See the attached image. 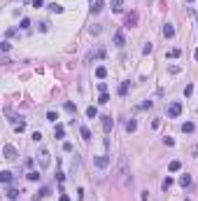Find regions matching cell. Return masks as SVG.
I'll return each instance as SVG.
<instances>
[{"instance_id":"1","label":"cell","mask_w":198,"mask_h":201,"mask_svg":"<svg viewBox=\"0 0 198 201\" xmlns=\"http://www.w3.org/2000/svg\"><path fill=\"white\" fill-rule=\"evenodd\" d=\"M114 180H124L126 185H130L133 182V178H130V171H128V164H126V157H121L119 159V166H117V171H114Z\"/></svg>"},{"instance_id":"2","label":"cell","mask_w":198,"mask_h":201,"mask_svg":"<svg viewBox=\"0 0 198 201\" xmlns=\"http://www.w3.org/2000/svg\"><path fill=\"white\" fill-rule=\"evenodd\" d=\"M37 164H40V169H49V164H52V154H49L47 148L37 150Z\"/></svg>"},{"instance_id":"3","label":"cell","mask_w":198,"mask_h":201,"mask_svg":"<svg viewBox=\"0 0 198 201\" xmlns=\"http://www.w3.org/2000/svg\"><path fill=\"white\" fill-rule=\"evenodd\" d=\"M166 115L170 117V119L179 117V115H182V103H179V101H172V103H168V105H166Z\"/></svg>"},{"instance_id":"4","label":"cell","mask_w":198,"mask_h":201,"mask_svg":"<svg viewBox=\"0 0 198 201\" xmlns=\"http://www.w3.org/2000/svg\"><path fill=\"white\" fill-rule=\"evenodd\" d=\"M2 157H5L7 161H14V159L19 157V152H16V148H14V145H10V143H7L5 148H2Z\"/></svg>"},{"instance_id":"5","label":"cell","mask_w":198,"mask_h":201,"mask_svg":"<svg viewBox=\"0 0 198 201\" xmlns=\"http://www.w3.org/2000/svg\"><path fill=\"white\" fill-rule=\"evenodd\" d=\"M109 161H112V159H109L107 154H100V157H96V159H93V164L98 166V169H107Z\"/></svg>"},{"instance_id":"6","label":"cell","mask_w":198,"mask_h":201,"mask_svg":"<svg viewBox=\"0 0 198 201\" xmlns=\"http://www.w3.org/2000/svg\"><path fill=\"white\" fill-rule=\"evenodd\" d=\"M112 129H114V119H112L109 115H105V117H103V131H105V133H109Z\"/></svg>"},{"instance_id":"7","label":"cell","mask_w":198,"mask_h":201,"mask_svg":"<svg viewBox=\"0 0 198 201\" xmlns=\"http://www.w3.org/2000/svg\"><path fill=\"white\" fill-rule=\"evenodd\" d=\"M124 24H126V28H133V26L138 24V14H135V12H130V14H126Z\"/></svg>"},{"instance_id":"8","label":"cell","mask_w":198,"mask_h":201,"mask_svg":"<svg viewBox=\"0 0 198 201\" xmlns=\"http://www.w3.org/2000/svg\"><path fill=\"white\" fill-rule=\"evenodd\" d=\"M114 45H117V47H124V45H126V35H124V31H117V33H114Z\"/></svg>"},{"instance_id":"9","label":"cell","mask_w":198,"mask_h":201,"mask_svg":"<svg viewBox=\"0 0 198 201\" xmlns=\"http://www.w3.org/2000/svg\"><path fill=\"white\" fill-rule=\"evenodd\" d=\"M163 35H166L168 40H170V37H175V28H172V24H166V26H163Z\"/></svg>"},{"instance_id":"10","label":"cell","mask_w":198,"mask_h":201,"mask_svg":"<svg viewBox=\"0 0 198 201\" xmlns=\"http://www.w3.org/2000/svg\"><path fill=\"white\" fill-rule=\"evenodd\" d=\"M179 169H182V164H179L177 159H172L170 164H168V171H170V173H177V171H179Z\"/></svg>"},{"instance_id":"11","label":"cell","mask_w":198,"mask_h":201,"mask_svg":"<svg viewBox=\"0 0 198 201\" xmlns=\"http://www.w3.org/2000/svg\"><path fill=\"white\" fill-rule=\"evenodd\" d=\"M5 194H7V199H12V201H14V199H19V190H14V187H7V190H5Z\"/></svg>"},{"instance_id":"12","label":"cell","mask_w":198,"mask_h":201,"mask_svg":"<svg viewBox=\"0 0 198 201\" xmlns=\"http://www.w3.org/2000/svg\"><path fill=\"white\" fill-rule=\"evenodd\" d=\"M103 7H105L103 0H96L93 5H91V12H93V14H98V12H103Z\"/></svg>"},{"instance_id":"13","label":"cell","mask_w":198,"mask_h":201,"mask_svg":"<svg viewBox=\"0 0 198 201\" xmlns=\"http://www.w3.org/2000/svg\"><path fill=\"white\" fill-rule=\"evenodd\" d=\"M96 77L105 79V77H107V68H105V66H98V68H96Z\"/></svg>"},{"instance_id":"14","label":"cell","mask_w":198,"mask_h":201,"mask_svg":"<svg viewBox=\"0 0 198 201\" xmlns=\"http://www.w3.org/2000/svg\"><path fill=\"white\" fill-rule=\"evenodd\" d=\"M54 136H56V138H65V126H63V124H56V129H54Z\"/></svg>"},{"instance_id":"15","label":"cell","mask_w":198,"mask_h":201,"mask_svg":"<svg viewBox=\"0 0 198 201\" xmlns=\"http://www.w3.org/2000/svg\"><path fill=\"white\" fill-rule=\"evenodd\" d=\"M86 117H89V119L98 117V108H96V105H89V108H86Z\"/></svg>"},{"instance_id":"16","label":"cell","mask_w":198,"mask_h":201,"mask_svg":"<svg viewBox=\"0 0 198 201\" xmlns=\"http://www.w3.org/2000/svg\"><path fill=\"white\" fill-rule=\"evenodd\" d=\"M193 129H196V124H193V122H184L182 124V131L184 133H193Z\"/></svg>"},{"instance_id":"17","label":"cell","mask_w":198,"mask_h":201,"mask_svg":"<svg viewBox=\"0 0 198 201\" xmlns=\"http://www.w3.org/2000/svg\"><path fill=\"white\" fill-rule=\"evenodd\" d=\"M179 185H182L184 190H187V187L191 185V175H189V173H187V175H182V178H179Z\"/></svg>"},{"instance_id":"18","label":"cell","mask_w":198,"mask_h":201,"mask_svg":"<svg viewBox=\"0 0 198 201\" xmlns=\"http://www.w3.org/2000/svg\"><path fill=\"white\" fill-rule=\"evenodd\" d=\"M0 180H2L5 185H10V182H12V173H10V171H2V173H0Z\"/></svg>"},{"instance_id":"19","label":"cell","mask_w":198,"mask_h":201,"mask_svg":"<svg viewBox=\"0 0 198 201\" xmlns=\"http://www.w3.org/2000/svg\"><path fill=\"white\" fill-rule=\"evenodd\" d=\"M135 129H138V122H135V119H128V122H126V131H128V133H133Z\"/></svg>"},{"instance_id":"20","label":"cell","mask_w":198,"mask_h":201,"mask_svg":"<svg viewBox=\"0 0 198 201\" xmlns=\"http://www.w3.org/2000/svg\"><path fill=\"white\" fill-rule=\"evenodd\" d=\"M172 182H175V180H172V178H170V175H168V178H163V182H161V187H163V190H166V192H168V190H170V187H172Z\"/></svg>"},{"instance_id":"21","label":"cell","mask_w":198,"mask_h":201,"mask_svg":"<svg viewBox=\"0 0 198 201\" xmlns=\"http://www.w3.org/2000/svg\"><path fill=\"white\" fill-rule=\"evenodd\" d=\"M79 133H82L84 140H91V131H89V126H79Z\"/></svg>"},{"instance_id":"22","label":"cell","mask_w":198,"mask_h":201,"mask_svg":"<svg viewBox=\"0 0 198 201\" xmlns=\"http://www.w3.org/2000/svg\"><path fill=\"white\" fill-rule=\"evenodd\" d=\"M49 192H52V190H49V187H42V190H40V192H37V194H35V201H40V199H44V196H47V194H49Z\"/></svg>"},{"instance_id":"23","label":"cell","mask_w":198,"mask_h":201,"mask_svg":"<svg viewBox=\"0 0 198 201\" xmlns=\"http://www.w3.org/2000/svg\"><path fill=\"white\" fill-rule=\"evenodd\" d=\"M26 178L31 180V182H37V180H40V173H37V171H28V173H26Z\"/></svg>"},{"instance_id":"24","label":"cell","mask_w":198,"mask_h":201,"mask_svg":"<svg viewBox=\"0 0 198 201\" xmlns=\"http://www.w3.org/2000/svg\"><path fill=\"white\" fill-rule=\"evenodd\" d=\"M128 87H130V82H121V84H119V96L128 94Z\"/></svg>"},{"instance_id":"25","label":"cell","mask_w":198,"mask_h":201,"mask_svg":"<svg viewBox=\"0 0 198 201\" xmlns=\"http://www.w3.org/2000/svg\"><path fill=\"white\" fill-rule=\"evenodd\" d=\"M49 10H52L54 14H61V12H63V5H58V2H52V5H49Z\"/></svg>"},{"instance_id":"26","label":"cell","mask_w":198,"mask_h":201,"mask_svg":"<svg viewBox=\"0 0 198 201\" xmlns=\"http://www.w3.org/2000/svg\"><path fill=\"white\" fill-rule=\"evenodd\" d=\"M121 5H124V0H112V10L114 12H121Z\"/></svg>"},{"instance_id":"27","label":"cell","mask_w":198,"mask_h":201,"mask_svg":"<svg viewBox=\"0 0 198 201\" xmlns=\"http://www.w3.org/2000/svg\"><path fill=\"white\" fill-rule=\"evenodd\" d=\"M98 103H100V105H105V103H109V94H107V91H105V94H100Z\"/></svg>"},{"instance_id":"28","label":"cell","mask_w":198,"mask_h":201,"mask_svg":"<svg viewBox=\"0 0 198 201\" xmlns=\"http://www.w3.org/2000/svg\"><path fill=\"white\" fill-rule=\"evenodd\" d=\"M21 31H28V28H31V21H28V19H21Z\"/></svg>"},{"instance_id":"29","label":"cell","mask_w":198,"mask_h":201,"mask_svg":"<svg viewBox=\"0 0 198 201\" xmlns=\"http://www.w3.org/2000/svg\"><path fill=\"white\" fill-rule=\"evenodd\" d=\"M14 129H16V131H19V133H21V131H26V122H23V119H21L19 124H14Z\"/></svg>"},{"instance_id":"30","label":"cell","mask_w":198,"mask_h":201,"mask_svg":"<svg viewBox=\"0 0 198 201\" xmlns=\"http://www.w3.org/2000/svg\"><path fill=\"white\" fill-rule=\"evenodd\" d=\"M65 110H68V112H75V110H77V105H75L72 101H68V103H65Z\"/></svg>"},{"instance_id":"31","label":"cell","mask_w":198,"mask_h":201,"mask_svg":"<svg viewBox=\"0 0 198 201\" xmlns=\"http://www.w3.org/2000/svg\"><path fill=\"white\" fill-rule=\"evenodd\" d=\"M179 54H182V52H179V49H170V52H168V56H170V58H177Z\"/></svg>"},{"instance_id":"32","label":"cell","mask_w":198,"mask_h":201,"mask_svg":"<svg viewBox=\"0 0 198 201\" xmlns=\"http://www.w3.org/2000/svg\"><path fill=\"white\" fill-rule=\"evenodd\" d=\"M193 94V84H187L184 87V96H191Z\"/></svg>"},{"instance_id":"33","label":"cell","mask_w":198,"mask_h":201,"mask_svg":"<svg viewBox=\"0 0 198 201\" xmlns=\"http://www.w3.org/2000/svg\"><path fill=\"white\" fill-rule=\"evenodd\" d=\"M151 49H154V47H151V42H147L145 47H142V54H151Z\"/></svg>"},{"instance_id":"34","label":"cell","mask_w":198,"mask_h":201,"mask_svg":"<svg viewBox=\"0 0 198 201\" xmlns=\"http://www.w3.org/2000/svg\"><path fill=\"white\" fill-rule=\"evenodd\" d=\"M47 119H49V122H56L58 115H56V112H47Z\"/></svg>"},{"instance_id":"35","label":"cell","mask_w":198,"mask_h":201,"mask_svg":"<svg viewBox=\"0 0 198 201\" xmlns=\"http://www.w3.org/2000/svg\"><path fill=\"white\" fill-rule=\"evenodd\" d=\"M163 143H166V145H168V148H172V145H175V140H172V138H170V136H166V138H163Z\"/></svg>"},{"instance_id":"36","label":"cell","mask_w":198,"mask_h":201,"mask_svg":"<svg viewBox=\"0 0 198 201\" xmlns=\"http://www.w3.org/2000/svg\"><path fill=\"white\" fill-rule=\"evenodd\" d=\"M10 47H12V45H10V42H7V40H5V42H2V45H0V49H2V52H5V54H7V52H10Z\"/></svg>"},{"instance_id":"37","label":"cell","mask_w":198,"mask_h":201,"mask_svg":"<svg viewBox=\"0 0 198 201\" xmlns=\"http://www.w3.org/2000/svg\"><path fill=\"white\" fill-rule=\"evenodd\" d=\"M149 108H151V101H145V103L140 105V110H149Z\"/></svg>"},{"instance_id":"38","label":"cell","mask_w":198,"mask_h":201,"mask_svg":"<svg viewBox=\"0 0 198 201\" xmlns=\"http://www.w3.org/2000/svg\"><path fill=\"white\" fill-rule=\"evenodd\" d=\"M98 89H100V94H105V91H107V84H105V82H98Z\"/></svg>"},{"instance_id":"39","label":"cell","mask_w":198,"mask_h":201,"mask_svg":"<svg viewBox=\"0 0 198 201\" xmlns=\"http://www.w3.org/2000/svg\"><path fill=\"white\" fill-rule=\"evenodd\" d=\"M89 31H91V35H98V33H100V26H91Z\"/></svg>"},{"instance_id":"40","label":"cell","mask_w":198,"mask_h":201,"mask_svg":"<svg viewBox=\"0 0 198 201\" xmlns=\"http://www.w3.org/2000/svg\"><path fill=\"white\" fill-rule=\"evenodd\" d=\"M63 150L65 152H72V143H63Z\"/></svg>"},{"instance_id":"41","label":"cell","mask_w":198,"mask_h":201,"mask_svg":"<svg viewBox=\"0 0 198 201\" xmlns=\"http://www.w3.org/2000/svg\"><path fill=\"white\" fill-rule=\"evenodd\" d=\"M7 37H12V35H16V28H7V33H5Z\"/></svg>"},{"instance_id":"42","label":"cell","mask_w":198,"mask_h":201,"mask_svg":"<svg viewBox=\"0 0 198 201\" xmlns=\"http://www.w3.org/2000/svg\"><path fill=\"white\" fill-rule=\"evenodd\" d=\"M179 73V66H170V75H177Z\"/></svg>"},{"instance_id":"43","label":"cell","mask_w":198,"mask_h":201,"mask_svg":"<svg viewBox=\"0 0 198 201\" xmlns=\"http://www.w3.org/2000/svg\"><path fill=\"white\" fill-rule=\"evenodd\" d=\"M33 140H42V133L40 131H33Z\"/></svg>"},{"instance_id":"44","label":"cell","mask_w":198,"mask_h":201,"mask_svg":"<svg viewBox=\"0 0 198 201\" xmlns=\"http://www.w3.org/2000/svg\"><path fill=\"white\" fill-rule=\"evenodd\" d=\"M140 201H149V192H142V194H140Z\"/></svg>"},{"instance_id":"45","label":"cell","mask_w":198,"mask_h":201,"mask_svg":"<svg viewBox=\"0 0 198 201\" xmlns=\"http://www.w3.org/2000/svg\"><path fill=\"white\" fill-rule=\"evenodd\" d=\"M33 7H42V0H33Z\"/></svg>"},{"instance_id":"46","label":"cell","mask_w":198,"mask_h":201,"mask_svg":"<svg viewBox=\"0 0 198 201\" xmlns=\"http://www.w3.org/2000/svg\"><path fill=\"white\" fill-rule=\"evenodd\" d=\"M58 201H70V196L68 194H61V199H58Z\"/></svg>"},{"instance_id":"47","label":"cell","mask_w":198,"mask_h":201,"mask_svg":"<svg viewBox=\"0 0 198 201\" xmlns=\"http://www.w3.org/2000/svg\"><path fill=\"white\" fill-rule=\"evenodd\" d=\"M191 16L196 19V26H198V12H193V10H191Z\"/></svg>"},{"instance_id":"48","label":"cell","mask_w":198,"mask_h":201,"mask_svg":"<svg viewBox=\"0 0 198 201\" xmlns=\"http://www.w3.org/2000/svg\"><path fill=\"white\" fill-rule=\"evenodd\" d=\"M193 58H196V61H198V47H196V52H193Z\"/></svg>"},{"instance_id":"49","label":"cell","mask_w":198,"mask_h":201,"mask_svg":"<svg viewBox=\"0 0 198 201\" xmlns=\"http://www.w3.org/2000/svg\"><path fill=\"white\" fill-rule=\"evenodd\" d=\"M193 152H196V154H198V145H196V148H193Z\"/></svg>"},{"instance_id":"50","label":"cell","mask_w":198,"mask_h":201,"mask_svg":"<svg viewBox=\"0 0 198 201\" xmlns=\"http://www.w3.org/2000/svg\"><path fill=\"white\" fill-rule=\"evenodd\" d=\"M187 2H193V0H187Z\"/></svg>"}]
</instances>
